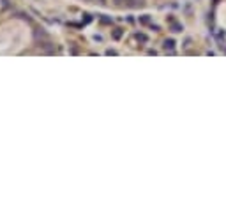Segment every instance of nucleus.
<instances>
[{"mask_svg":"<svg viewBox=\"0 0 226 224\" xmlns=\"http://www.w3.org/2000/svg\"><path fill=\"white\" fill-rule=\"evenodd\" d=\"M134 37L138 39V41H141V42H147L149 39H147V36L145 34H134Z\"/></svg>","mask_w":226,"mask_h":224,"instance_id":"obj_7","label":"nucleus"},{"mask_svg":"<svg viewBox=\"0 0 226 224\" xmlns=\"http://www.w3.org/2000/svg\"><path fill=\"white\" fill-rule=\"evenodd\" d=\"M99 19H101V23H104V25H112L113 23V18H108V16H104V14H103Z\"/></svg>","mask_w":226,"mask_h":224,"instance_id":"obj_4","label":"nucleus"},{"mask_svg":"<svg viewBox=\"0 0 226 224\" xmlns=\"http://www.w3.org/2000/svg\"><path fill=\"white\" fill-rule=\"evenodd\" d=\"M92 18H90V14H85V23H90Z\"/></svg>","mask_w":226,"mask_h":224,"instance_id":"obj_9","label":"nucleus"},{"mask_svg":"<svg viewBox=\"0 0 226 224\" xmlns=\"http://www.w3.org/2000/svg\"><path fill=\"white\" fill-rule=\"evenodd\" d=\"M163 48H164V50H173V48H175V41H173V39H166V41L163 42Z\"/></svg>","mask_w":226,"mask_h":224,"instance_id":"obj_1","label":"nucleus"},{"mask_svg":"<svg viewBox=\"0 0 226 224\" xmlns=\"http://www.w3.org/2000/svg\"><path fill=\"white\" fill-rule=\"evenodd\" d=\"M115 4H117V5H124V4H126V5H134L132 0H115Z\"/></svg>","mask_w":226,"mask_h":224,"instance_id":"obj_3","label":"nucleus"},{"mask_svg":"<svg viewBox=\"0 0 226 224\" xmlns=\"http://www.w3.org/2000/svg\"><path fill=\"white\" fill-rule=\"evenodd\" d=\"M140 23H143V25H149V23H150V16H149V14H143V16H140Z\"/></svg>","mask_w":226,"mask_h":224,"instance_id":"obj_5","label":"nucleus"},{"mask_svg":"<svg viewBox=\"0 0 226 224\" xmlns=\"http://www.w3.org/2000/svg\"><path fill=\"white\" fill-rule=\"evenodd\" d=\"M182 30H184V27L180 23H171V32H182Z\"/></svg>","mask_w":226,"mask_h":224,"instance_id":"obj_2","label":"nucleus"},{"mask_svg":"<svg viewBox=\"0 0 226 224\" xmlns=\"http://www.w3.org/2000/svg\"><path fill=\"white\" fill-rule=\"evenodd\" d=\"M122 37V28H115L113 30V39H120Z\"/></svg>","mask_w":226,"mask_h":224,"instance_id":"obj_6","label":"nucleus"},{"mask_svg":"<svg viewBox=\"0 0 226 224\" xmlns=\"http://www.w3.org/2000/svg\"><path fill=\"white\" fill-rule=\"evenodd\" d=\"M106 55H117V51L115 50H106Z\"/></svg>","mask_w":226,"mask_h":224,"instance_id":"obj_8","label":"nucleus"}]
</instances>
